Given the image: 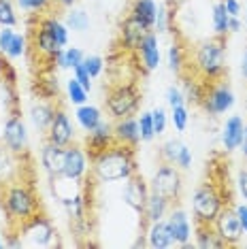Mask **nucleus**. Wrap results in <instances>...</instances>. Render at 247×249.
Masks as SVG:
<instances>
[{"label": "nucleus", "instance_id": "obj_17", "mask_svg": "<svg viewBox=\"0 0 247 249\" xmlns=\"http://www.w3.org/2000/svg\"><path fill=\"white\" fill-rule=\"evenodd\" d=\"M64 156H66V147L49 143V141L43 145L38 160H41V168L45 171V175H47L49 179L60 177L62 175V168H64Z\"/></svg>", "mask_w": 247, "mask_h": 249}, {"label": "nucleus", "instance_id": "obj_49", "mask_svg": "<svg viewBox=\"0 0 247 249\" xmlns=\"http://www.w3.org/2000/svg\"><path fill=\"white\" fill-rule=\"evenodd\" d=\"M13 36H15V30L13 28H2L0 30V53H7V49H9V45L11 41H13Z\"/></svg>", "mask_w": 247, "mask_h": 249}, {"label": "nucleus", "instance_id": "obj_42", "mask_svg": "<svg viewBox=\"0 0 247 249\" xmlns=\"http://www.w3.org/2000/svg\"><path fill=\"white\" fill-rule=\"evenodd\" d=\"M139 134H141V143H151L156 139L154 122H151V111H145L139 115Z\"/></svg>", "mask_w": 247, "mask_h": 249}, {"label": "nucleus", "instance_id": "obj_31", "mask_svg": "<svg viewBox=\"0 0 247 249\" xmlns=\"http://www.w3.org/2000/svg\"><path fill=\"white\" fill-rule=\"evenodd\" d=\"M183 96H185V105H198L203 103V98H205V89H207V83L205 81H200L198 77H188L183 81Z\"/></svg>", "mask_w": 247, "mask_h": 249}, {"label": "nucleus", "instance_id": "obj_50", "mask_svg": "<svg viewBox=\"0 0 247 249\" xmlns=\"http://www.w3.org/2000/svg\"><path fill=\"white\" fill-rule=\"evenodd\" d=\"M224 4V9H226V13L230 18H241V11H243V4H241V0H220Z\"/></svg>", "mask_w": 247, "mask_h": 249}, {"label": "nucleus", "instance_id": "obj_60", "mask_svg": "<svg viewBox=\"0 0 247 249\" xmlns=\"http://www.w3.org/2000/svg\"><path fill=\"white\" fill-rule=\"evenodd\" d=\"M245 15H247V7H245Z\"/></svg>", "mask_w": 247, "mask_h": 249}, {"label": "nucleus", "instance_id": "obj_21", "mask_svg": "<svg viewBox=\"0 0 247 249\" xmlns=\"http://www.w3.org/2000/svg\"><path fill=\"white\" fill-rule=\"evenodd\" d=\"M113 134H115V143L126 145V147H134L141 143V134H139V117H122L115 120L113 124Z\"/></svg>", "mask_w": 247, "mask_h": 249}, {"label": "nucleus", "instance_id": "obj_34", "mask_svg": "<svg viewBox=\"0 0 247 249\" xmlns=\"http://www.w3.org/2000/svg\"><path fill=\"white\" fill-rule=\"evenodd\" d=\"M64 24L69 26V30L72 32H86L89 28V15L88 11L83 9H69L66 11V18H64Z\"/></svg>", "mask_w": 247, "mask_h": 249}, {"label": "nucleus", "instance_id": "obj_1", "mask_svg": "<svg viewBox=\"0 0 247 249\" xmlns=\"http://www.w3.org/2000/svg\"><path fill=\"white\" fill-rule=\"evenodd\" d=\"M89 158H92L89 175L98 183H117V181H126L134 173H139L134 147L113 143L111 147H106V149L98 151V154Z\"/></svg>", "mask_w": 247, "mask_h": 249}, {"label": "nucleus", "instance_id": "obj_36", "mask_svg": "<svg viewBox=\"0 0 247 249\" xmlns=\"http://www.w3.org/2000/svg\"><path fill=\"white\" fill-rule=\"evenodd\" d=\"M88 96H89V92L81 86L79 81H77L75 77H71L69 81H66V98H69L71 105H75V107L86 105L88 103Z\"/></svg>", "mask_w": 247, "mask_h": 249}, {"label": "nucleus", "instance_id": "obj_5", "mask_svg": "<svg viewBox=\"0 0 247 249\" xmlns=\"http://www.w3.org/2000/svg\"><path fill=\"white\" fill-rule=\"evenodd\" d=\"M141 92L134 83H120L109 89L105 98V107L111 120H122V117L137 115L139 107H141Z\"/></svg>", "mask_w": 247, "mask_h": 249}, {"label": "nucleus", "instance_id": "obj_22", "mask_svg": "<svg viewBox=\"0 0 247 249\" xmlns=\"http://www.w3.org/2000/svg\"><path fill=\"white\" fill-rule=\"evenodd\" d=\"M147 247L151 249H168V247H175L177 243L173 239L171 230H168V224L166 219H160V222H151L149 228H147Z\"/></svg>", "mask_w": 247, "mask_h": 249}, {"label": "nucleus", "instance_id": "obj_46", "mask_svg": "<svg viewBox=\"0 0 247 249\" xmlns=\"http://www.w3.org/2000/svg\"><path fill=\"white\" fill-rule=\"evenodd\" d=\"M166 105L171 107H179V105H185V96H183V89L177 88V86H168L166 88Z\"/></svg>", "mask_w": 247, "mask_h": 249}, {"label": "nucleus", "instance_id": "obj_40", "mask_svg": "<svg viewBox=\"0 0 247 249\" xmlns=\"http://www.w3.org/2000/svg\"><path fill=\"white\" fill-rule=\"evenodd\" d=\"M171 7L168 4H158V13H156V24H154V30L158 35H164L168 32V24L175 19V13H171Z\"/></svg>", "mask_w": 247, "mask_h": 249}, {"label": "nucleus", "instance_id": "obj_15", "mask_svg": "<svg viewBox=\"0 0 247 249\" xmlns=\"http://www.w3.org/2000/svg\"><path fill=\"white\" fill-rule=\"evenodd\" d=\"M245 120L241 115H230L226 117L222 126V132H220V141H222V147L226 154H232L237 151L241 143H243V134H245Z\"/></svg>", "mask_w": 247, "mask_h": 249}, {"label": "nucleus", "instance_id": "obj_53", "mask_svg": "<svg viewBox=\"0 0 247 249\" xmlns=\"http://www.w3.org/2000/svg\"><path fill=\"white\" fill-rule=\"evenodd\" d=\"M241 30H243V21H241V18H230V21H228V32L230 35L241 32Z\"/></svg>", "mask_w": 247, "mask_h": 249}, {"label": "nucleus", "instance_id": "obj_52", "mask_svg": "<svg viewBox=\"0 0 247 249\" xmlns=\"http://www.w3.org/2000/svg\"><path fill=\"white\" fill-rule=\"evenodd\" d=\"M234 211H237V215H239L243 234H247V202H239V205H234Z\"/></svg>", "mask_w": 247, "mask_h": 249}, {"label": "nucleus", "instance_id": "obj_27", "mask_svg": "<svg viewBox=\"0 0 247 249\" xmlns=\"http://www.w3.org/2000/svg\"><path fill=\"white\" fill-rule=\"evenodd\" d=\"M103 120H105L103 111H100L96 105L86 103V105H79V107H77V111H75V122H77V126H79L83 132L94 130Z\"/></svg>", "mask_w": 247, "mask_h": 249}, {"label": "nucleus", "instance_id": "obj_38", "mask_svg": "<svg viewBox=\"0 0 247 249\" xmlns=\"http://www.w3.org/2000/svg\"><path fill=\"white\" fill-rule=\"evenodd\" d=\"M168 122L173 124V128L177 132H185L190 126V109L185 105H179V107H173L171 109V115H168Z\"/></svg>", "mask_w": 247, "mask_h": 249}, {"label": "nucleus", "instance_id": "obj_20", "mask_svg": "<svg viewBox=\"0 0 247 249\" xmlns=\"http://www.w3.org/2000/svg\"><path fill=\"white\" fill-rule=\"evenodd\" d=\"M139 58H141V64L143 69L151 72L156 71L160 66L162 62V52H160V41H158V32L149 30L147 35H145V38L141 41V45H139Z\"/></svg>", "mask_w": 247, "mask_h": 249}, {"label": "nucleus", "instance_id": "obj_41", "mask_svg": "<svg viewBox=\"0 0 247 249\" xmlns=\"http://www.w3.org/2000/svg\"><path fill=\"white\" fill-rule=\"evenodd\" d=\"M28 52V38L26 35H21V32H15V36H13V41H11L9 45V49H7V58L9 60H18V58H24Z\"/></svg>", "mask_w": 247, "mask_h": 249}, {"label": "nucleus", "instance_id": "obj_55", "mask_svg": "<svg viewBox=\"0 0 247 249\" xmlns=\"http://www.w3.org/2000/svg\"><path fill=\"white\" fill-rule=\"evenodd\" d=\"M241 75H243V79L247 81V49L243 52V55H241Z\"/></svg>", "mask_w": 247, "mask_h": 249}, {"label": "nucleus", "instance_id": "obj_11", "mask_svg": "<svg viewBox=\"0 0 247 249\" xmlns=\"http://www.w3.org/2000/svg\"><path fill=\"white\" fill-rule=\"evenodd\" d=\"M213 228H215L217 236L224 241L226 247H237L243 241V228H241L239 215L234 211V207H228V205L224 207L220 215L215 217V222H213Z\"/></svg>", "mask_w": 247, "mask_h": 249}, {"label": "nucleus", "instance_id": "obj_25", "mask_svg": "<svg viewBox=\"0 0 247 249\" xmlns=\"http://www.w3.org/2000/svg\"><path fill=\"white\" fill-rule=\"evenodd\" d=\"M32 47H35V52L41 55V58H45L47 62L53 60V55L60 52V45L55 43V38L49 35L47 30H43L41 26L35 28V41H32Z\"/></svg>", "mask_w": 247, "mask_h": 249}, {"label": "nucleus", "instance_id": "obj_39", "mask_svg": "<svg viewBox=\"0 0 247 249\" xmlns=\"http://www.w3.org/2000/svg\"><path fill=\"white\" fill-rule=\"evenodd\" d=\"M181 147H183V143L179 139H168V141H164V143L160 145V160L175 164L179 151H181Z\"/></svg>", "mask_w": 247, "mask_h": 249}, {"label": "nucleus", "instance_id": "obj_29", "mask_svg": "<svg viewBox=\"0 0 247 249\" xmlns=\"http://www.w3.org/2000/svg\"><path fill=\"white\" fill-rule=\"evenodd\" d=\"M194 245L200 247V249H222V247H226L224 245V241L217 236L213 224H196Z\"/></svg>", "mask_w": 247, "mask_h": 249}, {"label": "nucleus", "instance_id": "obj_43", "mask_svg": "<svg viewBox=\"0 0 247 249\" xmlns=\"http://www.w3.org/2000/svg\"><path fill=\"white\" fill-rule=\"evenodd\" d=\"M18 2V7L21 11H26V13H47L49 9L53 7V0H15Z\"/></svg>", "mask_w": 247, "mask_h": 249}, {"label": "nucleus", "instance_id": "obj_18", "mask_svg": "<svg viewBox=\"0 0 247 249\" xmlns=\"http://www.w3.org/2000/svg\"><path fill=\"white\" fill-rule=\"evenodd\" d=\"M149 32L147 26H143L139 19H134L132 15H128L126 19L122 21L120 26V41H122V47L126 52H139V45L145 38V35Z\"/></svg>", "mask_w": 247, "mask_h": 249}, {"label": "nucleus", "instance_id": "obj_9", "mask_svg": "<svg viewBox=\"0 0 247 249\" xmlns=\"http://www.w3.org/2000/svg\"><path fill=\"white\" fill-rule=\"evenodd\" d=\"M0 143H4L11 151H15V154H19V156H24L28 151V143H30L28 126H26L24 117H21L18 111H11L7 115V120H4Z\"/></svg>", "mask_w": 247, "mask_h": 249}, {"label": "nucleus", "instance_id": "obj_24", "mask_svg": "<svg viewBox=\"0 0 247 249\" xmlns=\"http://www.w3.org/2000/svg\"><path fill=\"white\" fill-rule=\"evenodd\" d=\"M36 26H41L43 30H47L49 35L55 38V43H58L60 47H69L71 30H69V26H66L62 19L53 18V15H43V18H38Z\"/></svg>", "mask_w": 247, "mask_h": 249}, {"label": "nucleus", "instance_id": "obj_8", "mask_svg": "<svg viewBox=\"0 0 247 249\" xmlns=\"http://www.w3.org/2000/svg\"><path fill=\"white\" fill-rule=\"evenodd\" d=\"M234 103H237V96H234L232 88L228 86L226 81H213V83H207V89H205V98L200 107L207 115L211 117H220L224 113L232 111Z\"/></svg>", "mask_w": 247, "mask_h": 249}, {"label": "nucleus", "instance_id": "obj_16", "mask_svg": "<svg viewBox=\"0 0 247 249\" xmlns=\"http://www.w3.org/2000/svg\"><path fill=\"white\" fill-rule=\"evenodd\" d=\"M21 179V156L0 143V188Z\"/></svg>", "mask_w": 247, "mask_h": 249}, {"label": "nucleus", "instance_id": "obj_28", "mask_svg": "<svg viewBox=\"0 0 247 249\" xmlns=\"http://www.w3.org/2000/svg\"><path fill=\"white\" fill-rule=\"evenodd\" d=\"M156 13H158L156 0H132V7H130V13L128 15H132V18L139 19L143 26H147L149 30H154Z\"/></svg>", "mask_w": 247, "mask_h": 249}, {"label": "nucleus", "instance_id": "obj_19", "mask_svg": "<svg viewBox=\"0 0 247 249\" xmlns=\"http://www.w3.org/2000/svg\"><path fill=\"white\" fill-rule=\"evenodd\" d=\"M115 143V134H113V124L111 122H100L94 130L86 132V149L89 156L98 154V151L106 149Z\"/></svg>", "mask_w": 247, "mask_h": 249}, {"label": "nucleus", "instance_id": "obj_35", "mask_svg": "<svg viewBox=\"0 0 247 249\" xmlns=\"http://www.w3.org/2000/svg\"><path fill=\"white\" fill-rule=\"evenodd\" d=\"M166 64L175 75H183L185 71V49L179 43H173L166 52Z\"/></svg>", "mask_w": 247, "mask_h": 249}, {"label": "nucleus", "instance_id": "obj_14", "mask_svg": "<svg viewBox=\"0 0 247 249\" xmlns=\"http://www.w3.org/2000/svg\"><path fill=\"white\" fill-rule=\"evenodd\" d=\"M166 224H168V230H171L173 239L179 247H190L192 245V224H190V217H188V211L181 207H171V211L166 215Z\"/></svg>", "mask_w": 247, "mask_h": 249}, {"label": "nucleus", "instance_id": "obj_51", "mask_svg": "<svg viewBox=\"0 0 247 249\" xmlns=\"http://www.w3.org/2000/svg\"><path fill=\"white\" fill-rule=\"evenodd\" d=\"M237 188H239V194L243 196V200L247 202V166L237 173Z\"/></svg>", "mask_w": 247, "mask_h": 249}, {"label": "nucleus", "instance_id": "obj_37", "mask_svg": "<svg viewBox=\"0 0 247 249\" xmlns=\"http://www.w3.org/2000/svg\"><path fill=\"white\" fill-rule=\"evenodd\" d=\"M19 24L13 0H0V28H15Z\"/></svg>", "mask_w": 247, "mask_h": 249}, {"label": "nucleus", "instance_id": "obj_2", "mask_svg": "<svg viewBox=\"0 0 247 249\" xmlns=\"http://www.w3.org/2000/svg\"><path fill=\"white\" fill-rule=\"evenodd\" d=\"M226 38H205L192 52V72L205 83L222 81L226 77Z\"/></svg>", "mask_w": 247, "mask_h": 249}, {"label": "nucleus", "instance_id": "obj_12", "mask_svg": "<svg viewBox=\"0 0 247 249\" xmlns=\"http://www.w3.org/2000/svg\"><path fill=\"white\" fill-rule=\"evenodd\" d=\"M149 194H151V190H149V181H145V179H143V175L134 173L132 177H128V179H126V183H124L122 200H124V205H126L128 209H132L134 213L143 215Z\"/></svg>", "mask_w": 247, "mask_h": 249}, {"label": "nucleus", "instance_id": "obj_54", "mask_svg": "<svg viewBox=\"0 0 247 249\" xmlns=\"http://www.w3.org/2000/svg\"><path fill=\"white\" fill-rule=\"evenodd\" d=\"M53 4H58L62 9H72L77 4V0H53Z\"/></svg>", "mask_w": 247, "mask_h": 249}, {"label": "nucleus", "instance_id": "obj_10", "mask_svg": "<svg viewBox=\"0 0 247 249\" xmlns=\"http://www.w3.org/2000/svg\"><path fill=\"white\" fill-rule=\"evenodd\" d=\"M89 166H92V158H89L86 145H69L64 156V168H62V177L83 183L89 175Z\"/></svg>", "mask_w": 247, "mask_h": 249}, {"label": "nucleus", "instance_id": "obj_56", "mask_svg": "<svg viewBox=\"0 0 247 249\" xmlns=\"http://www.w3.org/2000/svg\"><path fill=\"white\" fill-rule=\"evenodd\" d=\"M239 151H241V156H243L245 160H247V124H245V134H243V143H241Z\"/></svg>", "mask_w": 247, "mask_h": 249}, {"label": "nucleus", "instance_id": "obj_6", "mask_svg": "<svg viewBox=\"0 0 247 249\" xmlns=\"http://www.w3.org/2000/svg\"><path fill=\"white\" fill-rule=\"evenodd\" d=\"M15 232L28 247H53L58 245V230L53 222L41 213H35L24 224L15 226Z\"/></svg>", "mask_w": 247, "mask_h": 249}, {"label": "nucleus", "instance_id": "obj_13", "mask_svg": "<svg viewBox=\"0 0 247 249\" xmlns=\"http://www.w3.org/2000/svg\"><path fill=\"white\" fill-rule=\"evenodd\" d=\"M75 137H77V130H75V124L71 122V115L58 107L53 120L47 128V141L60 147H69L75 143Z\"/></svg>", "mask_w": 247, "mask_h": 249}, {"label": "nucleus", "instance_id": "obj_47", "mask_svg": "<svg viewBox=\"0 0 247 249\" xmlns=\"http://www.w3.org/2000/svg\"><path fill=\"white\" fill-rule=\"evenodd\" d=\"M192 162H194L192 149H190V147L183 143L181 151H179V156H177V160H175V166H179L181 171H188V168H192Z\"/></svg>", "mask_w": 247, "mask_h": 249}, {"label": "nucleus", "instance_id": "obj_57", "mask_svg": "<svg viewBox=\"0 0 247 249\" xmlns=\"http://www.w3.org/2000/svg\"><path fill=\"white\" fill-rule=\"evenodd\" d=\"M185 2H188V0H166V4H168V7H171L173 11L179 9V7H181V4H185Z\"/></svg>", "mask_w": 247, "mask_h": 249}, {"label": "nucleus", "instance_id": "obj_23", "mask_svg": "<svg viewBox=\"0 0 247 249\" xmlns=\"http://www.w3.org/2000/svg\"><path fill=\"white\" fill-rule=\"evenodd\" d=\"M55 100H38V103H35L30 107V122L32 126H35L36 130H41V132H47L49 124H52L53 115H55Z\"/></svg>", "mask_w": 247, "mask_h": 249}, {"label": "nucleus", "instance_id": "obj_3", "mask_svg": "<svg viewBox=\"0 0 247 249\" xmlns=\"http://www.w3.org/2000/svg\"><path fill=\"white\" fill-rule=\"evenodd\" d=\"M0 190H2L0 192V200H2V207L13 226L24 224L26 219H30L41 209V202H38L35 190L28 183H24V179L13 181V183L4 185Z\"/></svg>", "mask_w": 247, "mask_h": 249}, {"label": "nucleus", "instance_id": "obj_30", "mask_svg": "<svg viewBox=\"0 0 247 249\" xmlns=\"http://www.w3.org/2000/svg\"><path fill=\"white\" fill-rule=\"evenodd\" d=\"M83 58H86V53H83L79 47H62L60 52L53 55L52 64L58 71H72L81 64Z\"/></svg>", "mask_w": 247, "mask_h": 249}, {"label": "nucleus", "instance_id": "obj_44", "mask_svg": "<svg viewBox=\"0 0 247 249\" xmlns=\"http://www.w3.org/2000/svg\"><path fill=\"white\" fill-rule=\"evenodd\" d=\"M81 66L88 71V75L92 79H98L105 71V60L100 58V55H86L81 62Z\"/></svg>", "mask_w": 247, "mask_h": 249}, {"label": "nucleus", "instance_id": "obj_45", "mask_svg": "<svg viewBox=\"0 0 247 249\" xmlns=\"http://www.w3.org/2000/svg\"><path fill=\"white\" fill-rule=\"evenodd\" d=\"M151 122H154V130H156V137H162L168 128V113L162 107H156L151 109Z\"/></svg>", "mask_w": 247, "mask_h": 249}, {"label": "nucleus", "instance_id": "obj_26", "mask_svg": "<svg viewBox=\"0 0 247 249\" xmlns=\"http://www.w3.org/2000/svg\"><path fill=\"white\" fill-rule=\"evenodd\" d=\"M171 207H173L171 200H166L164 196L154 194V192H151L149 198H147V205H145V211H143L145 222L151 224V222H160V219H166V215H168V211H171Z\"/></svg>", "mask_w": 247, "mask_h": 249}, {"label": "nucleus", "instance_id": "obj_4", "mask_svg": "<svg viewBox=\"0 0 247 249\" xmlns=\"http://www.w3.org/2000/svg\"><path fill=\"white\" fill-rule=\"evenodd\" d=\"M190 202H192V215L196 224H213L228 200H224V192L217 188V183L207 181L194 190Z\"/></svg>", "mask_w": 247, "mask_h": 249}, {"label": "nucleus", "instance_id": "obj_7", "mask_svg": "<svg viewBox=\"0 0 247 249\" xmlns=\"http://www.w3.org/2000/svg\"><path fill=\"white\" fill-rule=\"evenodd\" d=\"M149 190L177 205L183 194V171L171 162H160L149 179Z\"/></svg>", "mask_w": 247, "mask_h": 249}, {"label": "nucleus", "instance_id": "obj_33", "mask_svg": "<svg viewBox=\"0 0 247 249\" xmlns=\"http://www.w3.org/2000/svg\"><path fill=\"white\" fill-rule=\"evenodd\" d=\"M38 96L43 100H58L60 96V86H58V77L53 71H49L45 77L38 79Z\"/></svg>", "mask_w": 247, "mask_h": 249}, {"label": "nucleus", "instance_id": "obj_32", "mask_svg": "<svg viewBox=\"0 0 247 249\" xmlns=\"http://www.w3.org/2000/svg\"><path fill=\"white\" fill-rule=\"evenodd\" d=\"M228 21H230V15L226 13L224 4L217 0V2L213 4V13H211V26H213V32H215V36L226 38L230 35V32H228Z\"/></svg>", "mask_w": 247, "mask_h": 249}, {"label": "nucleus", "instance_id": "obj_48", "mask_svg": "<svg viewBox=\"0 0 247 249\" xmlns=\"http://www.w3.org/2000/svg\"><path fill=\"white\" fill-rule=\"evenodd\" d=\"M72 77H75L77 79V81H79L81 83V86L83 88H86L88 89V92H92V77H89L88 75V71L86 69H83V66L79 64V66H77V69H72Z\"/></svg>", "mask_w": 247, "mask_h": 249}, {"label": "nucleus", "instance_id": "obj_58", "mask_svg": "<svg viewBox=\"0 0 247 249\" xmlns=\"http://www.w3.org/2000/svg\"><path fill=\"white\" fill-rule=\"evenodd\" d=\"M7 64H9V62L2 58V53H0V79H2V72H4V66H7Z\"/></svg>", "mask_w": 247, "mask_h": 249}, {"label": "nucleus", "instance_id": "obj_59", "mask_svg": "<svg viewBox=\"0 0 247 249\" xmlns=\"http://www.w3.org/2000/svg\"><path fill=\"white\" fill-rule=\"evenodd\" d=\"M2 247H4V241H2V239H0V249H2Z\"/></svg>", "mask_w": 247, "mask_h": 249}]
</instances>
